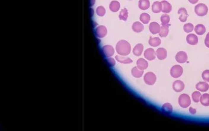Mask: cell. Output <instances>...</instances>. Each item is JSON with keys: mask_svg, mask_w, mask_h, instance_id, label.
I'll use <instances>...</instances> for the list:
<instances>
[{"mask_svg": "<svg viewBox=\"0 0 209 131\" xmlns=\"http://www.w3.org/2000/svg\"><path fill=\"white\" fill-rule=\"evenodd\" d=\"M103 51L106 57H110L113 55L114 53V48L110 45H106L103 48Z\"/></svg>", "mask_w": 209, "mask_h": 131, "instance_id": "cell-15", "label": "cell"}, {"mask_svg": "<svg viewBox=\"0 0 209 131\" xmlns=\"http://www.w3.org/2000/svg\"><path fill=\"white\" fill-rule=\"evenodd\" d=\"M201 96V94L200 92L194 91L192 94V100H193L194 102H196V103H198V102L200 101Z\"/></svg>", "mask_w": 209, "mask_h": 131, "instance_id": "cell-32", "label": "cell"}, {"mask_svg": "<svg viewBox=\"0 0 209 131\" xmlns=\"http://www.w3.org/2000/svg\"><path fill=\"white\" fill-rule=\"evenodd\" d=\"M178 14L179 15H180L179 19L181 22H185L187 21V18L188 16V14L187 13L186 9L184 7H181L179 9Z\"/></svg>", "mask_w": 209, "mask_h": 131, "instance_id": "cell-9", "label": "cell"}, {"mask_svg": "<svg viewBox=\"0 0 209 131\" xmlns=\"http://www.w3.org/2000/svg\"><path fill=\"white\" fill-rule=\"evenodd\" d=\"M149 29L151 33L153 35L159 33L161 30V26L159 23L156 22H152L149 25Z\"/></svg>", "mask_w": 209, "mask_h": 131, "instance_id": "cell-10", "label": "cell"}, {"mask_svg": "<svg viewBox=\"0 0 209 131\" xmlns=\"http://www.w3.org/2000/svg\"><path fill=\"white\" fill-rule=\"evenodd\" d=\"M96 12H97V14L98 15L103 16L105 15V14L106 13V11H105V9L103 7L100 6V7H97V10H96Z\"/></svg>", "mask_w": 209, "mask_h": 131, "instance_id": "cell-35", "label": "cell"}, {"mask_svg": "<svg viewBox=\"0 0 209 131\" xmlns=\"http://www.w3.org/2000/svg\"><path fill=\"white\" fill-rule=\"evenodd\" d=\"M119 18L120 20L126 21L128 18V11L127 9H124L121 10L119 14Z\"/></svg>", "mask_w": 209, "mask_h": 131, "instance_id": "cell-31", "label": "cell"}, {"mask_svg": "<svg viewBox=\"0 0 209 131\" xmlns=\"http://www.w3.org/2000/svg\"><path fill=\"white\" fill-rule=\"evenodd\" d=\"M188 1H189L190 3L194 4H196V3H198L199 0H188Z\"/></svg>", "mask_w": 209, "mask_h": 131, "instance_id": "cell-40", "label": "cell"}, {"mask_svg": "<svg viewBox=\"0 0 209 131\" xmlns=\"http://www.w3.org/2000/svg\"><path fill=\"white\" fill-rule=\"evenodd\" d=\"M156 55L159 60H164L167 57V51L164 48H159L156 51Z\"/></svg>", "mask_w": 209, "mask_h": 131, "instance_id": "cell-12", "label": "cell"}, {"mask_svg": "<svg viewBox=\"0 0 209 131\" xmlns=\"http://www.w3.org/2000/svg\"><path fill=\"white\" fill-rule=\"evenodd\" d=\"M189 112L192 114H195L197 113V110H196V109H194L192 107H190L189 109Z\"/></svg>", "mask_w": 209, "mask_h": 131, "instance_id": "cell-39", "label": "cell"}, {"mask_svg": "<svg viewBox=\"0 0 209 131\" xmlns=\"http://www.w3.org/2000/svg\"><path fill=\"white\" fill-rule=\"evenodd\" d=\"M201 105L205 107H209V94L205 93L201 96L200 100Z\"/></svg>", "mask_w": 209, "mask_h": 131, "instance_id": "cell-26", "label": "cell"}, {"mask_svg": "<svg viewBox=\"0 0 209 131\" xmlns=\"http://www.w3.org/2000/svg\"><path fill=\"white\" fill-rule=\"evenodd\" d=\"M137 67L139 69L144 70L146 69L149 66L148 62L143 58H140L137 61Z\"/></svg>", "mask_w": 209, "mask_h": 131, "instance_id": "cell-14", "label": "cell"}, {"mask_svg": "<svg viewBox=\"0 0 209 131\" xmlns=\"http://www.w3.org/2000/svg\"><path fill=\"white\" fill-rule=\"evenodd\" d=\"M194 12L199 16L206 15L208 12V7L203 3H200L194 7Z\"/></svg>", "mask_w": 209, "mask_h": 131, "instance_id": "cell-3", "label": "cell"}, {"mask_svg": "<svg viewBox=\"0 0 209 131\" xmlns=\"http://www.w3.org/2000/svg\"><path fill=\"white\" fill-rule=\"evenodd\" d=\"M194 31L196 34H197L199 35H202L206 31V29L205 25L203 24L197 25L195 28H194Z\"/></svg>", "mask_w": 209, "mask_h": 131, "instance_id": "cell-25", "label": "cell"}, {"mask_svg": "<svg viewBox=\"0 0 209 131\" xmlns=\"http://www.w3.org/2000/svg\"><path fill=\"white\" fill-rule=\"evenodd\" d=\"M161 39L159 37L152 38V37H150V40H149V44L151 46L156 47L161 45Z\"/></svg>", "mask_w": 209, "mask_h": 131, "instance_id": "cell-27", "label": "cell"}, {"mask_svg": "<svg viewBox=\"0 0 209 131\" xmlns=\"http://www.w3.org/2000/svg\"><path fill=\"white\" fill-rule=\"evenodd\" d=\"M140 20L141 22L143 23L144 24H148L151 20V17L150 15L148 13L141 14V15L140 16Z\"/></svg>", "mask_w": 209, "mask_h": 131, "instance_id": "cell-30", "label": "cell"}, {"mask_svg": "<svg viewBox=\"0 0 209 131\" xmlns=\"http://www.w3.org/2000/svg\"><path fill=\"white\" fill-rule=\"evenodd\" d=\"M169 33V25L168 24H162L161 27V30L159 33V35L161 37H166Z\"/></svg>", "mask_w": 209, "mask_h": 131, "instance_id": "cell-17", "label": "cell"}, {"mask_svg": "<svg viewBox=\"0 0 209 131\" xmlns=\"http://www.w3.org/2000/svg\"><path fill=\"white\" fill-rule=\"evenodd\" d=\"M202 78L205 81L209 82V70H205L203 72Z\"/></svg>", "mask_w": 209, "mask_h": 131, "instance_id": "cell-36", "label": "cell"}, {"mask_svg": "<svg viewBox=\"0 0 209 131\" xmlns=\"http://www.w3.org/2000/svg\"><path fill=\"white\" fill-rule=\"evenodd\" d=\"M108 62L110 64V65L111 66H114V64H115V61H114V59L113 58H109L108 59Z\"/></svg>", "mask_w": 209, "mask_h": 131, "instance_id": "cell-38", "label": "cell"}, {"mask_svg": "<svg viewBox=\"0 0 209 131\" xmlns=\"http://www.w3.org/2000/svg\"><path fill=\"white\" fill-rule=\"evenodd\" d=\"M196 89L201 92H206L209 89V85L207 82H199L196 86Z\"/></svg>", "mask_w": 209, "mask_h": 131, "instance_id": "cell-13", "label": "cell"}, {"mask_svg": "<svg viewBox=\"0 0 209 131\" xmlns=\"http://www.w3.org/2000/svg\"><path fill=\"white\" fill-rule=\"evenodd\" d=\"M97 35L99 37H103L105 36L107 34V29L105 26H99L97 29L96 30Z\"/></svg>", "mask_w": 209, "mask_h": 131, "instance_id": "cell-29", "label": "cell"}, {"mask_svg": "<svg viewBox=\"0 0 209 131\" xmlns=\"http://www.w3.org/2000/svg\"><path fill=\"white\" fill-rule=\"evenodd\" d=\"M162 111L165 113L170 114L173 113V108L170 103H165L162 107Z\"/></svg>", "mask_w": 209, "mask_h": 131, "instance_id": "cell-19", "label": "cell"}, {"mask_svg": "<svg viewBox=\"0 0 209 131\" xmlns=\"http://www.w3.org/2000/svg\"><path fill=\"white\" fill-rule=\"evenodd\" d=\"M144 47L142 44H138L133 49V53L136 56H140L143 53Z\"/></svg>", "mask_w": 209, "mask_h": 131, "instance_id": "cell-18", "label": "cell"}, {"mask_svg": "<svg viewBox=\"0 0 209 131\" xmlns=\"http://www.w3.org/2000/svg\"><path fill=\"white\" fill-rule=\"evenodd\" d=\"M144 28V25L139 22L133 23L132 26L133 31L135 33H140L141 31H143Z\"/></svg>", "mask_w": 209, "mask_h": 131, "instance_id": "cell-21", "label": "cell"}, {"mask_svg": "<svg viewBox=\"0 0 209 131\" xmlns=\"http://www.w3.org/2000/svg\"><path fill=\"white\" fill-rule=\"evenodd\" d=\"M162 12L163 13H170L172 10V5L170 4V3L167 2L166 1H162Z\"/></svg>", "mask_w": 209, "mask_h": 131, "instance_id": "cell-16", "label": "cell"}, {"mask_svg": "<svg viewBox=\"0 0 209 131\" xmlns=\"http://www.w3.org/2000/svg\"><path fill=\"white\" fill-rule=\"evenodd\" d=\"M170 75L174 78L180 77L183 73V67L180 65H175L170 69Z\"/></svg>", "mask_w": 209, "mask_h": 131, "instance_id": "cell-4", "label": "cell"}, {"mask_svg": "<svg viewBox=\"0 0 209 131\" xmlns=\"http://www.w3.org/2000/svg\"><path fill=\"white\" fill-rule=\"evenodd\" d=\"M152 11L154 13H159L162 10V4L159 1H156L153 4L152 7Z\"/></svg>", "mask_w": 209, "mask_h": 131, "instance_id": "cell-20", "label": "cell"}, {"mask_svg": "<svg viewBox=\"0 0 209 131\" xmlns=\"http://www.w3.org/2000/svg\"><path fill=\"white\" fill-rule=\"evenodd\" d=\"M139 9L142 10H146L150 7V2L149 0H140L138 3Z\"/></svg>", "mask_w": 209, "mask_h": 131, "instance_id": "cell-24", "label": "cell"}, {"mask_svg": "<svg viewBox=\"0 0 209 131\" xmlns=\"http://www.w3.org/2000/svg\"><path fill=\"white\" fill-rule=\"evenodd\" d=\"M161 21L162 24H168L170 21V16L167 14H164L161 16Z\"/></svg>", "mask_w": 209, "mask_h": 131, "instance_id": "cell-34", "label": "cell"}, {"mask_svg": "<svg viewBox=\"0 0 209 131\" xmlns=\"http://www.w3.org/2000/svg\"><path fill=\"white\" fill-rule=\"evenodd\" d=\"M120 7V4L119 2L117 1H113L110 3L109 5V9L113 12H117L118 11Z\"/></svg>", "mask_w": 209, "mask_h": 131, "instance_id": "cell-28", "label": "cell"}, {"mask_svg": "<svg viewBox=\"0 0 209 131\" xmlns=\"http://www.w3.org/2000/svg\"><path fill=\"white\" fill-rule=\"evenodd\" d=\"M176 60L177 62L180 64H184L188 60V56L186 53L185 51H179L176 55Z\"/></svg>", "mask_w": 209, "mask_h": 131, "instance_id": "cell-6", "label": "cell"}, {"mask_svg": "<svg viewBox=\"0 0 209 131\" xmlns=\"http://www.w3.org/2000/svg\"><path fill=\"white\" fill-rule=\"evenodd\" d=\"M116 59H117L118 61L120 62L121 64H131L133 62V60L130 59L129 57H125V56H116Z\"/></svg>", "mask_w": 209, "mask_h": 131, "instance_id": "cell-22", "label": "cell"}, {"mask_svg": "<svg viewBox=\"0 0 209 131\" xmlns=\"http://www.w3.org/2000/svg\"><path fill=\"white\" fill-rule=\"evenodd\" d=\"M194 29V25L192 23H187L184 25V30L186 33H189L190 32L193 31Z\"/></svg>", "mask_w": 209, "mask_h": 131, "instance_id": "cell-33", "label": "cell"}, {"mask_svg": "<svg viewBox=\"0 0 209 131\" xmlns=\"http://www.w3.org/2000/svg\"><path fill=\"white\" fill-rule=\"evenodd\" d=\"M144 56L148 60H153L156 57V53L153 48H148L144 51Z\"/></svg>", "mask_w": 209, "mask_h": 131, "instance_id": "cell-7", "label": "cell"}, {"mask_svg": "<svg viewBox=\"0 0 209 131\" xmlns=\"http://www.w3.org/2000/svg\"><path fill=\"white\" fill-rule=\"evenodd\" d=\"M90 2H91V5H94L95 2V0H90Z\"/></svg>", "mask_w": 209, "mask_h": 131, "instance_id": "cell-41", "label": "cell"}, {"mask_svg": "<svg viewBox=\"0 0 209 131\" xmlns=\"http://www.w3.org/2000/svg\"><path fill=\"white\" fill-rule=\"evenodd\" d=\"M205 45L208 47L209 48V32L207 34L206 37L205 38Z\"/></svg>", "mask_w": 209, "mask_h": 131, "instance_id": "cell-37", "label": "cell"}, {"mask_svg": "<svg viewBox=\"0 0 209 131\" xmlns=\"http://www.w3.org/2000/svg\"><path fill=\"white\" fill-rule=\"evenodd\" d=\"M187 42L191 45H196L198 42V38L197 36L194 34H190L186 37Z\"/></svg>", "mask_w": 209, "mask_h": 131, "instance_id": "cell-11", "label": "cell"}, {"mask_svg": "<svg viewBox=\"0 0 209 131\" xmlns=\"http://www.w3.org/2000/svg\"><path fill=\"white\" fill-rule=\"evenodd\" d=\"M131 50V46L130 44L125 40H120L116 45L117 53L121 56H127L129 55Z\"/></svg>", "mask_w": 209, "mask_h": 131, "instance_id": "cell-1", "label": "cell"}, {"mask_svg": "<svg viewBox=\"0 0 209 131\" xmlns=\"http://www.w3.org/2000/svg\"><path fill=\"white\" fill-rule=\"evenodd\" d=\"M178 103L183 108H187L191 104V99L187 94H182L178 98Z\"/></svg>", "mask_w": 209, "mask_h": 131, "instance_id": "cell-2", "label": "cell"}, {"mask_svg": "<svg viewBox=\"0 0 209 131\" xmlns=\"http://www.w3.org/2000/svg\"><path fill=\"white\" fill-rule=\"evenodd\" d=\"M173 88L174 91L177 92H180L185 88V84L181 80H176L173 84Z\"/></svg>", "mask_w": 209, "mask_h": 131, "instance_id": "cell-8", "label": "cell"}, {"mask_svg": "<svg viewBox=\"0 0 209 131\" xmlns=\"http://www.w3.org/2000/svg\"><path fill=\"white\" fill-rule=\"evenodd\" d=\"M144 71L139 69L138 67H134L131 70V74L135 78H141L143 76Z\"/></svg>", "mask_w": 209, "mask_h": 131, "instance_id": "cell-23", "label": "cell"}, {"mask_svg": "<svg viewBox=\"0 0 209 131\" xmlns=\"http://www.w3.org/2000/svg\"><path fill=\"white\" fill-rule=\"evenodd\" d=\"M144 81L146 84L152 86L156 82V75L153 72H148L144 76Z\"/></svg>", "mask_w": 209, "mask_h": 131, "instance_id": "cell-5", "label": "cell"}]
</instances>
